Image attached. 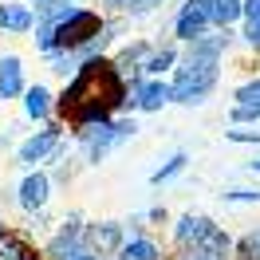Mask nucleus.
<instances>
[{
  "label": "nucleus",
  "mask_w": 260,
  "mask_h": 260,
  "mask_svg": "<svg viewBox=\"0 0 260 260\" xmlns=\"http://www.w3.org/2000/svg\"><path fill=\"white\" fill-rule=\"evenodd\" d=\"M71 260H103V256H99V252H91V248H79Z\"/></svg>",
  "instance_id": "473e14b6"
},
{
  "label": "nucleus",
  "mask_w": 260,
  "mask_h": 260,
  "mask_svg": "<svg viewBox=\"0 0 260 260\" xmlns=\"http://www.w3.org/2000/svg\"><path fill=\"white\" fill-rule=\"evenodd\" d=\"M51 193H55V185L44 170H28L16 185V209L24 217H32V213H44L51 205Z\"/></svg>",
  "instance_id": "6e6552de"
},
{
  "label": "nucleus",
  "mask_w": 260,
  "mask_h": 260,
  "mask_svg": "<svg viewBox=\"0 0 260 260\" xmlns=\"http://www.w3.org/2000/svg\"><path fill=\"white\" fill-rule=\"evenodd\" d=\"M233 260H260V225L233 237Z\"/></svg>",
  "instance_id": "6ab92c4d"
},
{
  "label": "nucleus",
  "mask_w": 260,
  "mask_h": 260,
  "mask_svg": "<svg viewBox=\"0 0 260 260\" xmlns=\"http://www.w3.org/2000/svg\"><path fill=\"white\" fill-rule=\"evenodd\" d=\"M233 103H241V107H260V71H256V75H248L244 83H237Z\"/></svg>",
  "instance_id": "5701e85b"
},
{
  "label": "nucleus",
  "mask_w": 260,
  "mask_h": 260,
  "mask_svg": "<svg viewBox=\"0 0 260 260\" xmlns=\"http://www.w3.org/2000/svg\"><path fill=\"white\" fill-rule=\"evenodd\" d=\"M174 67H178V44L174 40H154L150 55L142 59V79H170Z\"/></svg>",
  "instance_id": "4468645a"
},
{
  "label": "nucleus",
  "mask_w": 260,
  "mask_h": 260,
  "mask_svg": "<svg viewBox=\"0 0 260 260\" xmlns=\"http://www.w3.org/2000/svg\"><path fill=\"white\" fill-rule=\"evenodd\" d=\"M4 233H8V225H4V217H0V237H4Z\"/></svg>",
  "instance_id": "f704fd0d"
},
{
  "label": "nucleus",
  "mask_w": 260,
  "mask_h": 260,
  "mask_svg": "<svg viewBox=\"0 0 260 260\" xmlns=\"http://www.w3.org/2000/svg\"><path fill=\"white\" fill-rule=\"evenodd\" d=\"M166 4H170V0H130L122 16L126 20H146V16H154V12H162Z\"/></svg>",
  "instance_id": "b1692460"
},
{
  "label": "nucleus",
  "mask_w": 260,
  "mask_h": 260,
  "mask_svg": "<svg viewBox=\"0 0 260 260\" xmlns=\"http://www.w3.org/2000/svg\"><path fill=\"white\" fill-rule=\"evenodd\" d=\"M75 8H79V4H71V0H44V4H36V8H32L36 28H59Z\"/></svg>",
  "instance_id": "f3484780"
},
{
  "label": "nucleus",
  "mask_w": 260,
  "mask_h": 260,
  "mask_svg": "<svg viewBox=\"0 0 260 260\" xmlns=\"http://www.w3.org/2000/svg\"><path fill=\"white\" fill-rule=\"evenodd\" d=\"M213 28V0H181L178 12H174V28H170V40L174 44H189L197 36H205Z\"/></svg>",
  "instance_id": "39448f33"
},
{
  "label": "nucleus",
  "mask_w": 260,
  "mask_h": 260,
  "mask_svg": "<svg viewBox=\"0 0 260 260\" xmlns=\"http://www.w3.org/2000/svg\"><path fill=\"white\" fill-rule=\"evenodd\" d=\"M36 16L24 0H0V32L4 36H32Z\"/></svg>",
  "instance_id": "2eb2a0df"
},
{
  "label": "nucleus",
  "mask_w": 260,
  "mask_h": 260,
  "mask_svg": "<svg viewBox=\"0 0 260 260\" xmlns=\"http://www.w3.org/2000/svg\"><path fill=\"white\" fill-rule=\"evenodd\" d=\"M237 48H244L248 55L260 59V24H241L237 28Z\"/></svg>",
  "instance_id": "393cba45"
},
{
  "label": "nucleus",
  "mask_w": 260,
  "mask_h": 260,
  "mask_svg": "<svg viewBox=\"0 0 260 260\" xmlns=\"http://www.w3.org/2000/svg\"><path fill=\"white\" fill-rule=\"evenodd\" d=\"M32 44H36V51L48 59L51 51H55V28H32Z\"/></svg>",
  "instance_id": "bb28decb"
},
{
  "label": "nucleus",
  "mask_w": 260,
  "mask_h": 260,
  "mask_svg": "<svg viewBox=\"0 0 260 260\" xmlns=\"http://www.w3.org/2000/svg\"><path fill=\"white\" fill-rule=\"evenodd\" d=\"M217 225L209 213H193V209H185L178 213L174 221H170V244H174V252H181V248H189V244H197L209 229Z\"/></svg>",
  "instance_id": "f8f14e48"
},
{
  "label": "nucleus",
  "mask_w": 260,
  "mask_h": 260,
  "mask_svg": "<svg viewBox=\"0 0 260 260\" xmlns=\"http://www.w3.org/2000/svg\"><path fill=\"white\" fill-rule=\"evenodd\" d=\"M24 134H28V122H24V118H16L12 126H4V134H0V146H12V150H16V142L24 138Z\"/></svg>",
  "instance_id": "cd10ccee"
},
{
  "label": "nucleus",
  "mask_w": 260,
  "mask_h": 260,
  "mask_svg": "<svg viewBox=\"0 0 260 260\" xmlns=\"http://www.w3.org/2000/svg\"><path fill=\"white\" fill-rule=\"evenodd\" d=\"M221 67L225 63H181L170 71V107H205L213 91L221 87Z\"/></svg>",
  "instance_id": "f03ea898"
},
{
  "label": "nucleus",
  "mask_w": 260,
  "mask_h": 260,
  "mask_svg": "<svg viewBox=\"0 0 260 260\" xmlns=\"http://www.w3.org/2000/svg\"><path fill=\"white\" fill-rule=\"evenodd\" d=\"M28 87V67L20 51H0V103H16Z\"/></svg>",
  "instance_id": "ddd939ff"
},
{
  "label": "nucleus",
  "mask_w": 260,
  "mask_h": 260,
  "mask_svg": "<svg viewBox=\"0 0 260 260\" xmlns=\"http://www.w3.org/2000/svg\"><path fill=\"white\" fill-rule=\"evenodd\" d=\"M170 107V83L166 79H138L126 87L122 114H162Z\"/></svg>",
  "instance_id": "0eeeda50"
},
{
  "label": "nucleus",
  "mask_w": 260,
  "mask_h": 260,
  "mask_svg": "<svg viewBox=\"0 0 260 260\" xmlns=\"http://www.w3.org/2000/svg\"><path fill=\"white\" fill-rule=\"evenodd\" d=\"M241 24H260V0H241Z\"/></svg>",
  "instance_id": "c756f323"
},
{
  "label": "nucleus",
  "mask_w": 260,
  "mask_h": 260,
  "mask_svg": "<svg viewBox=\"0 0 260 260\" xmlns=\"http://www.w3.org/2000/svg\"><path fill=\"white\" fill-rule=\"evenodd\" d=\"M150 44H154V40H146V36H134V40H126L118 51H111V55H107L111 71H114L122 83H126V87L142 79V59L150 55Z\"/></svg>",
  "instance_id": "1a4fd4ad"
},
{
  "label": "nucleus",
  "mask_w": 260,
  "mask_h": 260,
  "mask_svg": "<svg viewBox=\"0 0 260 260\" xmlns=\"http://www.w3.org/2000/svg\"><path fill=\"white\" fill-rule=\"evenodd\" d=\"M83 229H87L83 213H71L63 221H55L51 233L44 237V244H40V256L44 260H71L79 248H87V244H83Z\"/></svg>",
  "instance_id": "20e7f679"
},
{
  "label": "nucleus",
  "mask_w": 260,
  "mask_h": 260,
  "mask_svg": "<svg viewBox=\"0 0 260 260\" xmlns=\"http://www.w3.org/2000/svg\"><path fill=\"white\" fill-rule=\"evenodd\" d=\"M71 4H79V8H87V0H71Z\"/></svg>",
  "instance_id": "e433bc0d"
},
{
  "label": "nucleus",
  "mask_w": 260,
  "mask_h": 260,
  "mask_svg": "<svg viewBox=\"0 0 260 260\" xmlns=\"http://www.w3.org/2000/svg\"><path fill=\"white\" fill-rule=\"evenodd\" d=\"M138 130H142V126H138V118H134V114H114V118H107V122L71 130V146L79 150L83 166H99V162H107L114 150L126 146Z\"/></svg>",
  "instance_id": "f257e3e1"
},
{
  "label": "nucleus",
  "mask_w": 260,
  "mask_h": 260,
  "mask_svg": "<svg viewBox=\"0 0 260 260\" xmlns=\"http://www.w3.org/2000/svg\"><path fill=\"white\" fill-rule=\"evenodd\" d=\"M225 142H233V146H260V126H229Z\"/></svg>",
  "instance_id": "a878e982"
},
{
  "label": "nucleus",
  "mask_w": 260,
  "mask_h": 260,
  "mask_svg": "<svg viewBox=\"0 0 260 260\" xmlns=\"http://www.w3.org/2000/svg\"><path fill=\"white\" fill-rule=\"evenodd\" d=\"M213 28H241V0H213Z\"/></svg>",
  "instance_id": "aec40b11"
},
{
  "label": "nucleus",
  "mask_w": 260,
  "mask_h": 260,
  "mask_svg": "<svg viewBox=\"0 0 260 260\" xmlns=\"http://www.w3.org/2000/svg\"><path fill=\"white\" fill-rule=\"evenodd\" d=\"M63 130H67V126L59 122V118H51V122H44V126L28 130V134L16 142V150H12V162H16L24 174H28V170H40V166L51 158V150L67 138Z\"/></svg>",
  "instance_id": "7ed1b4c3"
},
{
  "label": "nucleus",
  "mask_w": 260,
  "mask_h": 260,
  "mask_svg": "<svg viewBox=\"0 0 260 260\" xmlns=\"http://www.w3.org/2000/svg\"><path fill=\"white\" fill-rule=\"evenodd\" d=\"M103 32V12L99 8H75L71 16L55 28V48L59 51H79L87 40H95Z\"/></svg>",
  "instance_id": "423d86ee"
},
{
  "label": "nucleus",
  "mask_w": 260,
  "mask_h": 260,
  "mask_svg": "<svg viewBox=\"0 0 260 260\" xmlns=\"http://www.w3.org/2000/svg\"><path fill=\"white\" fill-rule=\"evenodd\" d=\"M16 260H44V256H40V248H36L32 241H24V244H20V252H16Z\"/></svg>",
  "instance_id": "2f4dec72"
},
{
  "label": "nucleus",
  "mask_w": 260,
  "mask_h": 260,
  "mask_svg": "<svg viewBox=\"0 0 260 260\" xmlns=\"http://www.w3.org/2000/svg\"><path fill=\"white\" fill-rule=\"evenodd\" d=\"M142 221H146V225H170V209H166V205H150L146 213H142Z\"/></svg>",
  "instance_id": "c85d7f7f"
},
{
  "label": "nucleus",
  "mask_w": 260,
  "mask_h": 260,
  "mask_svg": "<svg viewBox=\"0 0 260 260\" xmlns=\"http://www.w3.org/2000/svg\"><path fill=\"white\" fill-rule=\"evenodd\" d=\"M83 244H87L91 252H99L103 260H111L114 252L126 244V229H122V221H87Z\"/></svg>",
  "instance_id": "9b49d317"
},
{
  "label": "nucleus",
  "mask_w": 260,
  "mask_h": 260,
  "mask_svg": "<svg viewBox=\"0 0 260 260\" xmlns=\"http://www.w3.org/2000/svg\"><path fill=\"white\" fill-rule=\"evenodd\" d=\"M16 103H20V118L28 126H44V122L55 118V91H51L48 83H28Z\"/></svg>",
  "instance_id": "9d476101"
},
{
  "label": "nucleus",
  "mask_w": 260,
  "mask_h": 260,
  "mask_svg": "<svg viewBox=\"0 0 260 260\" xmlns=\"http://www.w3.org/2000/svg\"><path fill=\"white\" fill-rule=\"evenodd\" d=\"M221 201L225 205H260V189L256 185H229V189H221Z\"/></svg>",
  "instance_id": "4be33fe9"
},
{
  "label": "nucleus",
  "mask_w": 260,
  "mask_h": 260,
  "mask_svg": "<svg viewBox=\"0 0 260 260\" xmlns=\"http://www.w3.org/2000/svg\"><path fill=\"white\" fill-rule=\"evenodd\" d=\"M44 63H48V71H51V75H59V79H63V83L71 79L75 71H79V59H75L71 51H59V48L51 51V55H48V59H44Z\"/></svg>",
  "instance_id": "412c9836"
},
{
  "label": "nucleus",
  "mask_w": 260,
  "mask_h": 260,
  "mask_svg": "<svg viewBox=\"0 0 260 260\" xmlns=\"http://www.w3.org/2000/svg\"><path fill=\"white\" fill-rule=\"evenodd\" d=\"M24 4H28V8H36V4H44V0H24Z\"/></svg>",
  "instance_id": "c9c22d12"
},
{
  "label": "nucleus",
  "mask_w": 260,
  "mask_h": 260,
  "mask_svg": "<svg viewBox=\"0 0 260 260\" xmlns=\"http://www.w3.org/2000/svg\"><path fill=\"white\" fill-rule=\"evenodd\" d=\"M244 170H248V174H260V154H256V158H248V162H244Z\"/></svg>",
  "instance_id": "72a5a7b5"
},
{
  "label": "nucleus",
  "mask_w": 260,
  "mask_h": 260,
  "mask_svg": "<svg viewBox=\"0 0 260 260\" xmlns=\"http://www.w3.org/2000/svg\"><path fill=\"white\" fill-rule=\"evenodd\" d=\"M185 170H189V154H185V150H174V154L150 174V185H170V181H178Z\"/></svg>",
  "instance_id": "a211bd4d"
},
{
  "label": "nucleus",
  "mask_w": 260,
  "mask_h": 260,
  "mask_svg": "<svg viewBox=\"0 0 260 260\" xmlns=\"http://www.w3.org/2000/svg\"><path fill=\"white\" fill-rule=\"evenodd\" d=\"M111 260H170V252L162 248V241L154 233H142V237H126V244Z\"/></svg>",
  "instance_id": "dca6fc26"
},
{
  "label": "nucleus",
  "mask_w": 260,
  "mask_h": 260,
  "mask_svg": "<svg viewBox=\"0 0 260 260\" xmlns=\"http://www.w3.org/2000/svg\"><path fill=\"white\" fill-rule=\"evenodd\" d=\"M126 4L130 0H99V12H103V16H122Z\"/></svg>",
  "instance_id": "7c9ffc66"
}]
</instances>
